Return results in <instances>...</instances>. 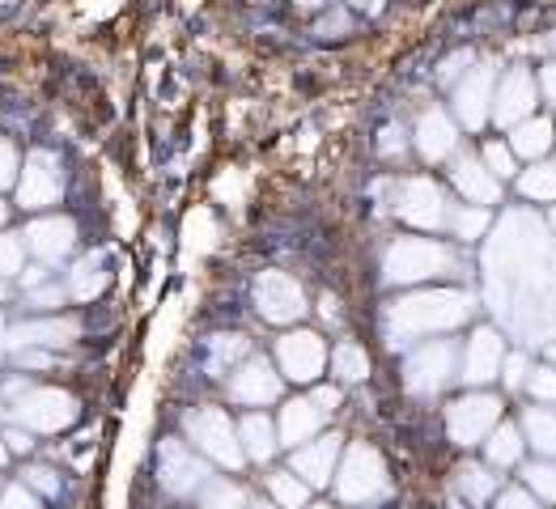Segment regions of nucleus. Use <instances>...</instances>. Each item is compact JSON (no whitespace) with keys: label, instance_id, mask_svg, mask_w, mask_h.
<instances>
[{"label":"nucleus","instance_id":"26","mask_svg":"<svg viewBox=\"0 0 556 509\" xmlns=\"http://www.w3.org/2000/svg\"><path fill=\"white\" fill-rule=\"evenodd\" d=\"M518 429H522L527 446H531L540 459H556V408L553 404H535V408H527L522 420H518Z\"/></svg>","mask_w":556,"mask_h":509},{"label":"nucleus","instance_id":"15","mask_svg":"<svg viewBox=\"0 0 556 509\" xmlns=\"http://www.w3.org/2000/svg\"><path fill=\"white\" fill-rule=\"evenodd\" d=\"M535 106H540V81H535L527 68L502 73V81H497V90H493V124L514 128V124L531 119Z\"/></svg>","mask_w":556,"mask_h":509},{"label":"nucleus","instance_id":"43","mask_svg":"<svg viewBox=\"0 0 556 509\" xmlns=\"http://www.w3.org/2000/svg\"><path fill=\"white\" fill-rule=\"evenodd\" d=\"M0 509H39V493H35V488H26L22 480H17V484H4V493H0Z\"/></svg>","mask_w":556,"mask_h":509},{"label":"nucleus","instance_id":"8","mask_svg":"<svg viewBox=\"0 0 556 509\" xmlns=\"http://www.w3.org/2000/svg\"><path fill=\"white\" fill-rule=\"evenodd\" d=\"M273 361H277V370L285 382H302V386H311V382L324 378L331 353H327V344L319 331L298 327V331H285V335L277 340Z\"/></svg>","mask_w":556,"mask_h":509},{"label":"nucleus","instance_id":"37","mask_svg":"<svg viewBox=\"0 0 556 509\" xmlns=\"http://www.w3.org/2000/svg\"><path fill=\"white\" fill-rule=\"evenodd\" d=\"M480 162L506 183V179H514L518 175V157H514V149H510V140H489L484 149H480Z\"/></svg>","mask_w":556,"mask_h":509},{"label":"nucleus","instance_id":"46","mask_svg":"<svg viewBox=\"0 0 556 509\" xmlns=\"http://www.w3.org/2000/svg\"><path fill=\"white\" fill-rule=\"evenodd\" d=\"M13 361H17L22 370H51V366H55V353H51V348H17Z\"/></svg>","mask_w":556,"mask_h":509},{"label":"nucleus","instance_id":"4","mask_svg":"<svg viewBox=\"0 0 556 509\" xmlns=\"http://www.w3.org/2000/svg\"><path fill=\"white\" fill-rule=\"evenodd\" d=\"M9 420L30 433H60L77 420V399L60 386H22L9 399Z\"/></svg>","mask_w":556,"mask_h":509},{"label":"nucleus","instance_id":"10","mask_svg":"<svg viewBox=\"0 0 556 509\" xmlns=\"http://www.w3.org/2000/svg\"><path fill=\"white\" fill-rule=\"evenodd\" d=\"M64 195V170H60V157L35 149L22 170H17V208H30V213H47L51 204H60Z\"/></svg>","mask_w":556,"mask_h":509},{"label":"nucleus","instance_id":"35","mask_svg":"<svg viewBox=\"0 0 556 509\" xmlns=\"http://www.w3.org/2000/svg\"><path fill=\"white\" fill-rule=\"evenodd\" d=\"M522 484L544 501L556 506V459H535V463L522 467Z\"/></svg>","mask_w":556,"mask_h":509},{"label":"nucleus","instance_id":"48","mask_svg":"<svg viewBox=\"0 0 556 509\" xmlns=\"http://www.w3.org/2000/svg\"><path fill=\"white\" fill-rule=\"evenodd\" d=\"M408 144H413V140H404V132H400V128L391 124V128H387V132L378 137V153H387V157H400V153H404Z\"/></svg>","mask_w":556,"mask_h":509},{"label":"nucleus","instance_id":"28","mask_svg":"<svg viewBox=\"0 0 556 509\" xmlns=\"http://www.w3.org/2000/svg\"><path fill=\"white\" fill-rule=\"evenodd\" d=\"M455 493L464 497L467 506H489L502 493V480L493 475V467L484 463H464L455 471Z\"/></svg>","mask_w":556,"mask_h":509},{"label":"nucleus","instance_id":"25","mask_svg":"<svg viewBox=\"0 0 556 509\" xmlns=\"http://www.w3.org/2000/svg\"><path fill=\"white\" fill-rule=\"evenodd\" d=\"M484 446V463L493 467V471H506V467H518L522 463V450H527V437H522V429L510 424V420H497V429L480 442Z\"/></svg>","mask_w":556,"mask_h":509},{"label":"nucleus","instance_id":"23","mask_svg":"<svg viewBox=\"0 0 556 509\" xmlns=\"http://www.w3.org/2000/svg\"><path fill=\"white\" fill-rule=\"evenodd\" d=\"M238 442H242L247 463H268V459L280 450L277 420L264 417V412H247V417L238 420Z\"/></svg>","mask_w":556,"mask_h":509},{"label":"nucleus","instance_id":"14","mask_svg":"<svg viewBox=\"0 0 556 509\" xmlns=\"http://www.w3.org/2000/svg\"><path fill=\"white\" fill-rule=\"evenodd\" d=\"M280 370L268 357H247L230 370V399L242 408H268L280 399Z\"/></svg>","mask_w":556,"mask_h":509},{"label":"nucleus","instance_id":"20","mask_svg":"<svg viewBox=\"0 0 556 509\" xmlns=\"http://www.w3.org/2000/svg\"><path fill=\"white\" fill-rule=\"evenodd\" d=\"M77 340V319H60V315H43V319H30V323H17L9 327V335H4V344H9V353H17V348H68Z\"/></svg>","mask_w":556,"mask_h":509},{"label":"nucleus","instance_id":"29","mask_svg":"<svg viewBox=\"0 0 556 509\" xmlns=\"http://www.w3.org/2000/svg\"><path fill=\"white\" fill-rule=\"evenodd\" d=\"M247 357H251V335L226 331V335L208 340V373H217V378H230L233 366L247 361Z\"/></svg>","mask_w":556,"mask_h":509},{"label":"nucleus","instance_id":"36","mask_svg":"<svg viewBox=\"0 0 556 509\" xmlns=\"http://www.w3.org/2000/svg\"><path fill=\"white\" fill-rule=\"evenodd\" d=\"M26 255H30V251H26V238H22V233L0 230V277H4V280L22 277Z\"/></svg>","mask_w":556,"mask_h":509},{"label":"nucleus","instance_id":"38","mask_svg":"<svg viewBox=\"0 0 556 509\" xmlns=\"http://www.w3.org/2000/svg\"><path fill=\"white\" fill-rule=\"evenodd\" d=\"M64 302H68V289H64V284H51V280H43V284L26 289V306H30L35 315H55Z\"/></svg>","mask_w":556,"mask_h":509},{"label":"nucleus","instance_id":"40","mask_svg":"<svg viewBox=\"0 0 556 509\" xmlns=\"http://www.w3.org/2000/svg\"><path fill=\"white\" fill-rule=\"evenodd\" d=\"M471 64H476V55H471L467 47H464V51H455V55H446V60L438 64V86H459Z\"/></svg>","mask_w":556,"mask_h":509},{"label":"nucleus","instance_id":"32","mask_svg":"<svg viewBox=\"0 0 556 509\" xmlns=\"http://www.w3.org/2000/svg\"><path fill=\"white\" fill-rule=\"evenodd\" d=\"M195 501H200V509H247V488L226 480V475H208L200 484Z\"/></svg>","mask_w":556,"mask_h":509},{"label":"nucleus","instance_id":"44","mask_svg":"<svg viewBox=\"0 0 556 509\" xmlns=\"http://www.w3.org/2000/svg\"><path fill=\"white\" fill-rule=\"evenodd\" d=\"M527 373H531V361L522 357V353H506V361H502V382L510 386V391H522L527 386Z\"/></svg>","mask_w":556,"mask_h":509},{"label":"nucleus","instance_id":"60","mask_svg":"<svg viewBox=\"0 0 556 509\" xmlns=\"http://www.w3.org/2000/svg\"><path fill=\"white\" fill-rule=\"evenodd\" d=\"M548 357H556V348H548Z\"/></svg>","mask_w":556,"mask_h":509},{"label":"nucleus","instance_id":"51","mask_svg":"<svg viewBox=\"0 0 556 509\" xmlns=\"http://www.w3.org/2000/svg\"><path fill=\"white\" fill-rule=\"evenodd\" d=\"M51 277V272H47V264H30V268H22V284H26V289H35V284H43V280Z\"/></svg>","mask_w":556,"mask_h":509},{"label":"nucleus","instance_id":"17","mask_svg":"<svg viewBox=\"0 0 556 509\" xmlns=\"http://www.w3.org/2000/svg\"><path fill=\"white\" fill-rule=\"evenodd\" d=\"M26 251L39 259V264H60V259H68L73 255V246H77V226L68 221V217H55V213H43V217H35L30 226H26Z\"/></svg>","mask_w":556,"mask_h":509},{"label":"nucleus","instance_id":"11","mask_svg":"<svg viewBox=\"0 0 556 509\" xmlns=\"http://www.w3.org/2000/svg\"><path fill=\"white\" fill-rule=\"evenodd\" d=\"M493 90H497V68L493 64H471L467 77L455 86V98H451L455 119L471 132H480L493 119Z\"/></svg>","mask_w":556,"mask_h":509},{"label":"nucleus","instance_id":"58","mask_svg":"<svg viewBox=\"0 0 556 509\" xmlns=\"http://www.w3.org/2000/svg\"><path fill=\"white\" fill-rule=\"evenodd\" d=\"M306 509H331V506H306Z\"/></svg>","mask_w":556,"mask_h":509},{"label":"nucleus","instance_id":"39","mask_svg":"<svg viewBox=\"0 0 556 509\" xmlns=\"http://www.w3.org/2000/svg\"><path fill=\"white\" fill-rule=\"evenodd\" d=\"M522 391H527L535 404H553L556 408V366H531Z\"/></svg>","mask_w":556,"mask_h":509},{"label":"nucleus","instance_id":"62","mask_svg":"<svg viewBox=\"0 0 556 509\" xmlns=\"http://www.w3.org/2000/svg\"><path fill=\"white\" fill-rule=\"evenodd\" d=\"M260 4H264V0H260Z\"/></svg>","mask_w":556,"mask_h":509},{"label":"nucleus","instance_id":"24","mask_svg":"<svg viewBox=\"0 0 556 509\" xmlns=\"http://www.w3.org/2000/svg\"><path fill=\"white\" fill-rule=\"evenodd\" d=\"M553 144H556V128H553V119H544V115H531V119H522V124H514L510 128L514 157L540 162V157L553 153Z\"/></svg>","mask_w":556,"mask_h":509},{"label":"nucleus","instance_id":"5","mask_svg":"<svg viewBox=\"0 0 556 509\" xmlns=\"http://www.w3.org/2000/svg\"><path fill=\"white\" fill-rule=\"evenodd\" d=\"M184 433L208 463H222L230 467V471H238V467L247 463L242 442H238V424L222 408H191L184 417Z\"/></svg>","mask_w":556,"mask_h":509},{"label":"nucleus","instance_id":"55","mask_svg":"<svg viewBox=\"0 0 556 509\" xmlns=\"http://www.w3.org/2000/svg\"><path fill=\"white\" fill-rule=\"evenodd\" d=\"M9 463V446H4V437H0V467Z\"/></svg>","mask_w":556,"mask_h":509},{"label":"nucleus","instance_id":"59","mask_svg":"<svg viewBox=\"0 0 556 509\" xmlns=\"http://www.w3.org/2000/svg\"><path fill=\"white\" fill-rule=\"evenodd\" d=\"M553 230H556V208H553Z\"/></svg>","mask_w":556,"mask_h":509},{"label":"nucleus","instance_id":"50","mask_svg":"<svg viewBox=\"0 0 556 509\" xmlns=\"http://www.w3.org/2000/svg\"><path fill=\"white\" fill-rule=\"evenodd\" d=\"M535 81H540V93L548 98V106H556V60H548V64L540 68V77H535Z\"/></svg>","mask_w":556,"mask_h":509},{"label":"nucleus","instance_id":"13","mask_svg":"<svg viewBox=\"0 0 556 509\" xmlns=\"http://www.w3.org/2000/svg\"><path fill=\"white\" fill-rule=\"evenodd\" d=\"M157 480H162V488L170 497H195L200 484L208 480L204 455L184 446V442H175V437L162 442V450H157Z\"/></svg>","mask_w":556,"mask_h":509},{"label":"nucleus","instance_id":"19","mask_svg":"<svg viewBox=\"0 0 556 509\" xmlns=\"http://www.w3.org/2000/svg\"><path fill=\"white\" fill-rule=\"evenodd\" d=\"M340 433H319L311 437L306 446L293 450V475H302L311 488H327L336 480V467H340Z\"/></svg>","mask_w":556,"mask_h":509},{"label":"nucleus","instance_id":"1","mask_svg":"<svg viewBox=\"0 0 556 509\" xmlns=\"http://www.w3.org/2000/svg\"><path fill=\"white\" fill-rule=\"evenodd\" d=\"M476 315V297L464 289H417L387 306V335L395 348L417 344L425 335H446Z\"/></svg>","mask_w":556,"mask_h":509},{"label":"nucleus","instance_id":"12","mask_svg":"<svg viewBox=\"0 0 556 509\" xmlns=\"http://www.w3.org/2000/svg\"><path fill=\"white\" fill-rule=\"evenodd\" d=\"M395 213L413 226V230H446V191L433 179H404L395 195Z\"/></svg>","mask_w":556,"mask_h":509},{"label":"nucleus","instance_id":"41","mask_svg":"<svg viewBox=\"0 0 556 509\" xmlns=\"http://www.w3.org/2000/svg\"><path fill=\"white\" fill-rule=\"evenodd\" d=\"M22 484H26V488H35V493H43V497H55V493H60V475L43 463L26 467V471H22Z\"/></svg>","mask_w":556,"mask_h":509},{"label":"nucleus","instance_id":"34","mask_svg":"<svg viewBox=\"0 0 556 509\" xmlns=\"http://www.w3.org/2000/svg\"><path fill=\"white\" fill-rule=\"evenodd\" d=\"M446 230H451V238H459V242L484 238V230H489V208H480V204H459V208H451V213H446Z\"/></svg>","mask_w":556,"mask_h":509},{"label":"nucleus","instance_id":"27","mask_svg":"<svg viewBox=\"0 0 556 509\" xmlns=\"http://www.w3.org/2000/svg\"><path fill=\"white\" fill-rule=\"evenodd\" d=\"M111 284V272H106V259L93 251L86 259H77L73 264V272H68V297H77V302H93V297H102V289Z\"/></svg>","mask_w":556,"mask_h":509},{"label":"nucleus","instance_id":"52","mask_svg":"<svg viewBox=\"0 0 556 509\" xmlns=\"http://www.w3.org/2000/svg\"><path fill=\"white\" fill-rule=\"evenodd\" d=\"M349 4H353V9H366V13H374V9H378V0H349Z\"/></svg>","mask_w":556,"mask_h":509},{"label":"nucleus","instance_id":"45","mask_svg":"<svg viewBox=\"0 0 556 509\" xmlns=\"http://www.w3.org/2000/svg\"><path fill=\"white\" fill-rule=\"evenodd\" d=\"M17 170H22V157H17V149H13V140L0 137V187L17 183Z\"/></svg>","mask_w":556,"mask_h":509},{"label":"nucleus","instance_id":"53","mask_svg":"<svg viewBox=\"0 0 556 509\" xmlns=\"http://www.w3.org/2000/svg\"><path fill=\"white\" fill-rule=\"evenodd\" d=\"M293 4H302V9H324L327 0H293Z\"/></svg>","mask_w":556,"mask_h":509},{"label":"nucleus","instance_id":"61","mask_svg":"<svg viewBox=\"0 0 556 509\" xmlns=\"http://www.w3.org/2000/svg\"><path fill=\"white\" fill-rule=\"evenodd\" d=\"M0 493H4V484H0Z\"/></svg>","mask_w":556,"mask_h":509},{"label":"nucleus","instance_id":"3","mask_svg":"<svg viewBox=\"0 0 556 509\" xmlns=\"http://www.w3.org/2000/svg\"><path fill=\"white\" fill-rule=\"evenodd\" d=\"M336 497L344 506H378L391 493V475H387V459L374 450L370 442H353L340 467H336Z\"/></svg>","mask_w":556,"mask_h":509},{"label":"nucleus","instance_id":"6","mask_svg":"<svg viewBox=\"0 0 556 509\" xmlns=\"http://www.w3.org/2000/svg\"><path fill=\"white\" fill-rule=\"evenodd\" d=\"M455 378H459V348H455V340H425V344H417L404 357V386L413 395H420V399L442 395Z\"/></svg>","mask_w":556,"mask_h":509},{"label":"nucleus","instance_id":"56","mask_svg":"<svg viewBox=\"0 0 556 509\" xmlns=\"http://www.w3.org/2000/svg\"><path fill=\"white\" fill-rule=\"evenodd\" d=\"M4 221H9V204L0 200V226H4Z\"/></svg>","mask_w":556,"mask_h":509},{"label":"nucleus","instance_id":"42","mask_svg":"<svg viewBox=\"0 0 556 509\" xmlns=\"http://www.w3.org/2000/svg\"><path fill=\"white\" fill-rule=\"evenodd\" d=\"M544 501L522 484V488H502L497 497H493V509H540Z\"/></svg>","mask_w":556,"mask_h":509},{"label":"nucleus","instance_id":"31","mask_svg":"<svg viewBox=\"0 0 556 509\" xmlns=\"http://www.w3.org/2000/svg\"><path fill=\"white\" fill-rule=\"evenodd\" d=\"M518 195L531 204H556V162H535L531 170L518 175Z\"/></svg>","mask_w":556,"mask_h":509},{"label":"nucleus","instance_id":"16","mask_svg":"<svg viewBox=\"0 0 556 509\" xmlns=\"http://www.w3.org/2000/svg\"><path fill=\"white\" fill-rule=\"evenodd\" d=\"M502 361H506V340L493 327H480L459 357V378L467 386H489L502 378Z\"/></svg>","mask_w":556,"mask_h":509},{"label":"nucleus","instance_id":"30","mask_svg":"<svg viewBox=\"0 0 556 509\" xmlns=\"http://www.w3.org/2000/svg\"><path fill=\"white\" fill-rule=\"evenodd\" d=\"M331 373H336V382L340 386H357V382H366L370 378V357H366V348L362 344H353V340H344V344H336V353H331Z\"/></svg>","mask_w":556,"mask_h":509},{"label":"nucleus","instance_id":"21","mask_svg":"<svg viewBox=\"0 0 556 509\" xmlns=\"http://www.w3.org/2000/svg\"><path fill=\"white\" fill-rule=\"evenodd\" d=\"M327 424V412L306 395V399H289L280 404V417H277V442L285 450H298L306 446L311 437H319Z\"/></svg>","mask_w":556,"mask_h":509},{"label":"nucleus","instance_id":"2","mask_svg":"<svg viewBox=\"0 0 556 509\" xmlns=\"http://www.w3.org/2000/svg\"><path fill=\"white\" fill-rule=\"evenodd\" d=\"M459 268L455 251L438 238H395L382 255V280L387 284H420L433 277H451Z\"/></svg>","mask_w":556,"mask_h":509},{"label":"nucleus","instance_id":"47","mask_svg":"<svg viewBox=\"0 0 556 509\" xmlns=\"http://www.w3.org/2000/svg\"><path fill=\"white\" fill-rule=\"evenodd\" d=\"M0 437H4L9 455H30V450H35V433H30V429H22V424H9Z\"/></svg>","mask_w":556,"mask_h":509},{"label":"nucleus","instance_id":"22","mask_svg":"<svg viewBox=\"0 0 556 509\" xmlns=\"http://www.w3.org/2000/svg\"><path fill=\"white\" fill-rule=\"evenodd\" d=\"M451 179H455V187H459V195H464L467 204L489 208V204L502 200V179H497L480 157H459L455 170H451Z\"/></svg>","mask_w":556,"mask_h":509},{"label":"nucleus","instance_id":"54","mask_svg":"<svg viewBox=\"0 0 556 509\" xmlns=\"http://www.w3.org/2000/svg\"><path fill=\"white\" fill-rule=\"evenodd\" d=\"M247 509H280V506L273 501V497H268V501H255V506H247Z\"/></svg>","mask_w":556,"mask_h":509},{"label":"nucleus","instance_id":"18","mask_svg":"<svg viewBox=\"0 0 556 509\" xmlns=\"http://www.w3.org/2000/svg\"><path fill=\"white\" fill-rule=\"evenodd\" d=\"M455 144H459V119H451L446 106H425L413 128V149L425 162H442L455 153Z\"/></svg>","mask_w":556,"mask_h":509},{"label":"nucleus","instance_id":"7","mask_svg":"<svg viewBox=\"0 0 556 509\" xmlns=\"http://www.w3.org/2000/svg\"><path fill=\"white\" fill-rule=\"evenodd\" d=\"M497 420H502V399L493 391H484V386H471L467 395L446 404V437L455 446L471 450L497 429Z\"/></svg>","mask_w":556,"mask_h":509},{"label":"nucleus","instance_id":"49","mask_svg":"<svg viewBox=\"0 0 556 509\" xmlns=\"http://www.w3.org/2000/svg\"><path fill=\"white\" fill-rule=\"evenodd\" d=\"M311 399H315V404L324 408L327 417H331V412L340 408V382H336V386H319V382H315V391H311Z\"/></svg>","mask_w":556,"mask_h":509},{"label":"nucleus","instance_id":"9","mask_svg":"<svg viewBox=\"0 0 556 509\" xmlns=\"http://www.w3.org/2000/svg\"><path fill=\"white\" fill-rule=\"evenodd\" d=\"M251 302H255L260 319H268V323L277 327L302 323L306 310H311L306 306V289L289 277V272H260L255 289H251Z\"/></svg>","mask_w":556,"mask_h":509},{"label":"nucleus","instance_id":"33","mask_svg":"<svg viewBox=\"0 0 556 509\" xmlns=\"http://www.w3.org/2000/svg\"><path fill=\"white\" fill-rule=\"evenodd\" d=\"M268 497L280 509H306L311 506V484L302 475H293V471H273L268 475Z\"/></svg>","mask_w":556,"mask_h":509},{"label":"nucleus","instance_id":"57","mask_svg":"<svg viewBox=\"0 0 556 509\" xmlns=\"http://www.w3.org/2000/svg\"><path fill=\"white\" fill-rule=\"evenodd\" d=\"M4 297H9V280L0 277V302H4Z\"/></svg>","mask_w":556,"mask_h":509}]
</instances>
